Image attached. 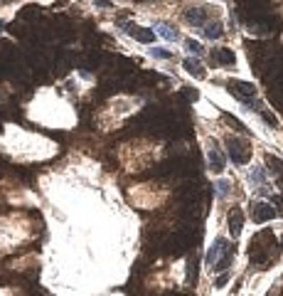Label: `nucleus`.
Masks as SVG:
<instances>
[{
  "label": "nucleus",
  "instance_id": "nucleus-1",
  "mask_svg": "<svg viewBox=\"0 0 283 296\" xmlns=\"http://www.w3.org/2000/svg\"><path fill=\"white\" fill-rule=\"evenodd\" d=\"M229 92L234 94L237 99H241L244 104H249L251 99L256 97V89H254V84H249V82H229Z\"/></svg>",
  "mask_w": 283,
  "mask_h": 296
},
{
  "label": "nucleus",
  "instance_id": "nucleus-2",
  "mask_svg": "<svg viewBox=\"0 0 283 296\" xmlns=\"http://www.w3.org/2000/svg\"><path fill=\"white\" fill-rule=\"evenodd\" d=\"M226 148H229V155H231L234 163H246L249 161V148L239 139H226Z\"/></svg>",
  "mask_w": 283,
  "mask_h": 296
},
{
  "label": "nucleus",
  "instance_id": "nucleus-3",
  "mask_svg": "<svg viewBox=\"0 0 283 296\" xmlns=\"http://www.w3.org/2000/svg\"><path fill=\"white\" fill-rule=\"evenodd\" d=\"M229 254H234V252H231V247L226 244V240H217L214 242V247L207 252V264L214 267L219 259H224V257H229Z\"/></svg>",
  "mask_w": 283,
  "mask_h": 296
},
{
  "label": "nucleus",
  "instance_id": "nucleus-4",
  "mask_svg": "<svg viewBox=\"0 0 283 296\" xmlns=\"http://www.w3.org/2000/svg\"><path fill=\"white\" fill-rule=\"evenodd\" d=\"M185 20H187L192 28H204V25L210 22V10H204V8H190V10L185 13Z\"/></svg>",
  "mask_w": 283,
  "mask_h": 296
},
{
  "label": "nucleus",
  "instance_id": "nucleus-5",
  "mask_svg": "<svg viewBox=\"0 0 283 296\" xmlns=\"http://www.w3.org/2000/svg\"><path fill=\"white\" fill-rule=\"evenodd\" d=\"M126 32L131 35V37H136L138 42H145V44H150L153 42V37H156L153 30L141 28V25H136V22H126Z\"/></svg>",
  "mask_w": 283,
  "mask_h": 296
},
{
  "label": "nucleus",
  "instance_id": "nucleus-6",
  "mask_svg": "<svg viewBox=\"0 0 283 296\" xmlns=\"http://www.w3.org/2000/svg\"><path fill=\"white\" fill-rule=\"evenodd\" d=\"M251 217H254V222H269V220H273L276 217V210L271 208L269 202H256L254 208H251Z\"/></svg>",
  "mask_w": 283,
  "mask_h": 296
},
{
  "label": "nucleus",
  "instance_id": "nucleus-7",
  "mask_svg": "<svg viewBox=\"0 0 283 296\" xmlns=\"http://www.w3.org/2000/svg\"><path fill=\"white\" fill-rule=\"evenodd\" d=\"M150 30H153L156 35H160L163 40H168V42H177V40H180V32L172 28V25H168V22H153Z\"/></svg>",
  "mask_w": 283,
  "mask_h": 296
},
{
  "label": "nucleus",
  "instance_id": "nucleus-8",
  "mask_svg": "<svg viewBox=\"0 0 283 296\" xmlns=\"http://www.w3.org/2000/svg\"><path fill=\"white\" fill-rule=\"evenodd\" d=\"M207 158H210V166H212V170L214 173H222V170H224V158H222V153H219V148H217V146H210V151H207Z\"/></svg>",
  "mask_w": 283,
  "mask_h": 296
},
{
  "label": "nucleus",
  "instance_id": "nucleus-9",
  "mask_svg": "<svg viewBox=\"0 0 283 296\" xmlns=\"http://www.w3.org/2000/svg\"><path fill=\"white\" fill-rule=\"evenodd\" d=\"M183 67H185L187 74H192V77H197V79H204V70H202V64H199L197 57H195V59H192V57H187V59L183 62Z\"/></svg>",
  "mask_w": 283,
  "mask_h": 296
},
{
  "label": "nucleus",
  "instance_id": "nucleus-10",
  "mask_svg": "<svg viewBox=\"0 0 283 296\" xmlns=\"http://www.w3.org/2000/svg\"><path fill=\"white\" fill-rule=\"evenodd\" d=\"M241 227H244V215H241V210H231L229 212V232H231V237L239 235Z\"/></svg>",
  "mask_w": 283,
  "mask_h": 296
},
{
  "label": "nucleus",
  "instance_id": "nucleus-11",
  "mask_svg": "<svg viewBox=\"0 0 283 296\" xmlns=\"http://www.w3.org/2000/svg\"><path fill=\"white\" fill-rule=\"evenodd\" d=\"M202 32H204V37H207V40H219V37L224 35V30H222L219 22H207V25L202 28Z\"/></svg>",
  "mask_w": 283,
  "mask_h": 296
},
{
  "label": "nucleus",
  "instance_id": "nucleus-12",
  "mask_svg": "<svg viewBox=\"0 0 283 296\" xmlns=\"http://www.w3.org/2000/svg\"><path fill=\"white\" fill-rule=\"evenodd\" d=\"M214 59H217L219 64H234V55H231V50H217V52H214Z\"/></svg>",
  "mask_w": 283,
  "mask_h": 296
},
{
  "label": "nucleus",
  "instance_id": "nucleus-13",
  "mask_svg": "<svg viewBox=\"0 0 283 296\" xmlns=\"http://www.w3.org/2000/svg\"><path fill=\"white\" fill-rule=\"evenodd\" d=\"M185 47H187V52H190L192 57H199V55H202V44H199L197 40H187V42H185Z\"/></svg>",
  "mask_w": 283,
  "mask_h": 296
},
{
  "label": "nucleus",
  "instance_id": "nucleus-14",
  "mask_svg": "<svg viewBox=\"0 0 283 296\" xmlns=\"http://www.w3.org/2000/svg\"><path fill=\"white\" fill-rule=\"evenodd\" d=\"M150 57H156V59H172V52L163 50V47H150Z\"/></svg>",
  "mask_w": 283,
  "mask_h": 296
},
{
  "label": "nucleus",
  "instance_id": "nucleus-15",
  "mask_svg": "<svg viewBox=\"0 0 283 296\" xmlns=\"http://www.w3.org/2000/svg\"><path fill=\"white\" fill-rule=\"evenodd\" d=\"M214 188H217V193H219V195H226V193H229V188H231V183H229V180H219Z\"/></svg>",
  "mask_w": 283,
  "mask_h": 296
},
{
  "label": "nucleus",
  "instance_id": "nucleus-16",
  "mask_svg": "<svg viewBox=\"0 0 283 296\" xmlns=\"http://www.w3.org/2000/svg\"><path fill=\"white\" fill-rule=\"evenodd\" d=\"M269 166H271L273 173H281V170H283V163H281V161H276V158H269Z\"/></svg>",
  "mask_w": 283,
  "mask_h": 296
},
{
  "label": "nucleus",
  "instance_id": "nucleus-17",
  "mask_svg": "<svg viewBox=\"0 0 283 296\" xmlns=\"http://www.w3.org/2000/svg\"><path fill=\"white\" fill-rule=\"evenodd\" d=\"M224 284H226V277H224V274H222V277L217 279V286H224Z\"/></svg>",
  "mask_w": 283,
  "mask_h": 296
},
{
  "label": "nucleus",
  "instance_id": "nucleus-18",
  "mask_svg": "<svg viewBox=\"0 0 283 296\" xmlns=\"http://www.w3.org/2000/svg\"><path fill=\"white\" fill-rule=\"evenodd\" d=\"M170 296H187V294H170Z\"/></svg>",
  "mask_w": 283,
  "mask_h": 296
}]
</instances>
